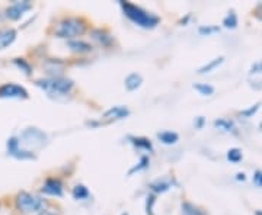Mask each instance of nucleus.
<instances>
[{"instance_id":"nucleus-11","label":"nucleus","mask_w":262,"mask_h":215,"mask_svg":"<svg viewBox=\"0 0 262 215\" xmlns=\"http://www.w3.org/2000/svg\"><path fill=\"white\" fill-rule=\"evenodd\" d=\"M130 115V111L125 106H113L111 109H108L106 112L103 113L105 118H113V120H124Z\"/></svg>"},{"instance_id":"nucleus-2","label":"nucleus","mask_w":262,"mask_h":215,"mask_svg":"<svg viewBox=\"0 0 262 215\" xmlns=\"http://www.w3.org/2000/svg\"><path fill=\"white\" fill-rule=\"evenodd\" d=\"M86 29L83 20L77 18L63 19L56 28V35L58 38H66V39H73L76 37H80Z\"/></svg>"},{"instance_id":"nucleus-34","label":"nucleus","mask_w":262,"mask_h":215,"mask_svg":"<svg viewBox=\"0 0 262 215\" xmlns=\"http://www.w3.org/2000/svg\"><path fill=\"white\" fill-rule=\"evenodd\" d=\"M38 215H57V214H54V212H50V211H41Z\"/></svg>"},{"instance_id":"nucleus-3","label":"nucleus","mask_w":262,"mask_h":215,"mask_svg":"<svg viewBox=\"0 0 262 215\" xmlns=\"http://www.w3.org/2000/svg\"><path fill=\"white\" fill-rule=\"evenodd\" d=\"M37 86L42 87L46 92H50V93L67 94L73 87V82L67 79H61V77H51L46 80H37Z\"/></svg>"},{"instance_id":"nucleus-6","label":"nucleus","mask_w":262,"mask_h":215,"mask_svg":"<svg viewBox=\"0 0 262 215\" xmlns=\"http://www.w3.org/2000/svg\"><path fill=\"white\" fill-rule=\"evenodd\" d=\"M6 147H8V153H9L12 157H15V159L18 160H31V159H35V156L28 151V150H24L20 147V142L16 137H12L8 140V144H6Z\"/></svg>"},{"instance_id":"nucleus-24","label":"nucleus","mask_w":262,"mask_h":215,"mask_svg":"<svg viewBox=\"0 0 262 215\" xmlns=\"http://www.w3.org/2000/svg\"><path fill=\"white\" fill-rule=\"evenodd\" d=\"M227 160L232 163H237L242 160V151L239 149H230L227 151Z\"/></svg>"},{"instance_id":"nucleus-37","label":"nucleus","mask_w":262,"mask_h":215,"mask_svg":"<svg viewBox=\"0 0 262 215\" xmlns=\"http://www.w3.org/2000/svg\"><path fill=\"white\" fill-rule=\"evenodd\" d=\"M259 128H261V130H262V122H261V124H259Z\"/></svg>"},{"instance_id":"nucleus-35","label":"nucleus","mask_w":262,"mask_h":215,"mask_svg":"<svg viewBox=\"0 0 262 215\" xmlns=\"http://www.w3.org/2000/svg\"><path fill=\"white\" fill-rule=\"evenodd\" d=\"M255 215H262V211H256V212H255Z\"/></svg>"},{"instance_id":"nucleus-23","label":"nucleus","mask_w":262,"mask_h":215,"mask_svg":"<svg viewBox=\"0 0 262 215\" xmlns=\"http://www.w3.org/2000/svg\"><path fill=\"white\" fill-rule=\"evenodd\" d=\"M94 38L96 41H99L102 45H110V44L113 42V38L110 37V35H106L102 31H95Z\"/></svg>"},{"instance_id":"nucleus-21","label":"nucleus","mask_w":262,"mask_h":215,"mask_svg":"<svg viewBox=\"0 0 262 215\" xmlns=\"http://www.w3.org/2000/svg\"><path fill=\"white\" fill-rule=\"evenodd\" d=\"M13 64L18 67L20 71H24L27 76H29L32 73V68H31V66H29L24 58H15V60H13Z\"/></svg>"},{"instance_id":"nucleus-14","label":"nucleus","mask_w":262,"mask_h":215,"mask_svg":"<svg viewBox=\"0 0 262 215\" xmlns=\"http://www.w3.org/2000/svg\"><path fill=\"white\" fill-rule=\"evenodd\" d=\"M158 138H159L163 144L172 146V144H177V142H178L179 135L173 131H162L158 134Z\"/></svg>"},{"instance_id":"nucleus-15","label":"nucleus","mask_w":262,"mask_h":215,"mask_svg":"<svg viewBox=\"0 0 262 215\" xmlns=\"http://www.w3.org/2000/svg\"><path fill=\"white\" fill-rule=\"evenodd\" d=\"M170 187H172V182H169V180H156L150 185V189L156 194H163Z\"/></svg>"},{"instance_id":"nucleus-32","label":"nucleus","mask_w":262,"mask_h":215,"mask_svg":"<svg viewBox=\"0 0 262 215\" xmlns=\"http://www.w3.org/2000/svg\"><path fill=\"white\" fill-rule=\"evenodd\" d=\"M255 15H256V18L262 19V3L258 5V8H256V10H255Z\"/></svg>"},{"instance_id":"nucleus-31","label":"nucleus","mask_w":262,"mask_h":215,"mask_svg":"<svg viewBox=\"0 0 262 215\" xmlns=\"http://www.w3.org/2000/svg\"><path fill=\"white\" fill-rule=\"evenodd\" d=\"M203 125H204V118L203 116H198L195 121V128H203Z\"/></svg>"},{"instance_id":"nucleus-4","label":"nucleus","mask_w":262,"mask_h":215,"mask_svg":"<svg viewBox=\"0 0 262 215\" xmlns=\"http://www.w3.org/2000/svg\"><path fill=\"white\" fill-rule=\"evenodd\" d=\"M16 206L19 211L22 212H38L42 209L44 206V201L41 198H38L37 195H32L28 192H19L16 197Z\"/></svg>"},{"instance_id":"nucleus-13","label":"nucleus","mask_w":262,"mask_h":215,"mask_svg":"<svg viewBox=\"0 0 262 215\" xmlns=\"http://www.w3.org/2000/svg\"><path fill=\"white\" fill-rule=\"evenodd\" d=\"M67 45H69V48L72 51H75V53H89V51H92V45L88 44V42H84V41L72 39V41L67 42Z\"/></svg>"},{"instance_id":"nucleus-30","label":"nucleus","mask_w":262,"mask_h":215,"mask_svg":"<svg viewBox=\"0 0 262 215\" xmlns=\"http://www.w3.org/2000/svg\"><path fill=\"white\" fill-rule=\"evenodd\" d=\"M253 183H255L256 186L262 187V172L261 170H256V172L253 173Z\"/></svg>"},{"instance_id":"nucleus-25","label":"nucleus","mask_w":262,"mask_h":215,"mask_svg":"<svg viewBox=\"0 0 262 215\" xmlns=\"http://www.w3.org/2000/svg\"><path fill=\"white\" fill-rule=\"evenodd\" d=\"M149 166V159L147 157H141L140 161L137 163V166H134L133 169H130V172H128V176H131V175H134L136 172H141V170H144V169Z\"/></svg>"},{"instance_id":"nucleus-19","label":"nucleus","mask_w":262,"mask_h":215,"mask_svg":"<svg viewBox=\"0 0 262 215\" xmlns=\"http://www.w3.org/2000/svg\"><path fill=\"white\" fill-rule=\"evenodd\" d=\"M194 89H195L200 94H203V96H211V94L214 93V87H213L211 84L195 83L194 84Z\"/></svg>"},{"instance_id":"nucleus-12","label":"nucleus","mask_w":262,"mask_h":215,"mask_svg":"<svg viewBox=\"0 0 262 215\" xmlns=\"http://www.w3.org/2000/svg\"><path fill=\"white\" fill-rule=\"evenodd\" d=\"M125 87H127V90H136V89H139L143 83V77L140 75H137V73H131L125 77Z\"/></svg>"},{"instance_id":"nucleus-28","label":"nucleus","mask_w":262,"mask_h":215,"mask_svg":"<svg viewBox=\"0 0 262 215\" xmlns=\"http://www.w3.org/2000/svg\"><path fill=\"white\" fill-rule=\"evenodd\" d=\"M262 73V60L261 61H258V63H255L251 66L249 68V75H261Z\"/></svg>"},{"instance_id":"nucleus-29","label":"nucleus","mask_w":262,"mask_h":215,"mask_svg":"<svg viewBox=\"0 0 262 215\" xmlns=\"http://www.w3.org/2000/svg\"><path fill=\"white\" fill-rule=\"evenodd\" d=\"M153 204H155V197L150 195V197H147V201H146V212H147V215H155L153 214Z\"/></svg>"},{"instance_id":"nucleus-22","label":"nucleus","mask_w":262,"mask_h":215,"mask_svg":"<svg viewBox=\"0 0 262 215\" xmlns=\"http://www.w3.org/2000/svg\"><path fill=\"white\" fill-rule=\"evenodd\" d=\"M223 25L229 29H234L237 27V16H236L234 12H230V13L223 19Z\"/></svg>"},{"instance_id":"nucleus-36","label":"nucleus","mask_w":262,"mask_h":215,"mask_svg":"<svg viewBox=\"0 0 262 215\" xmlns=\"http://www.w3.org/2000/svg\"><path fill=\"white\" fill-rule=\"evenodd\" d=\"M195 215H206V214H204V212H201V211H198Z\"/></svg>"},{"instance_id":"nucleus-18","label":"nucleus","mask_w":262,"mask_h":215,"mask_svg":"<svg viewBox=\"0 0 262 215\" xmlns=\"http://www.w3.org/2000/svg\"><path fill=\"white\" fill-rule=\"evenodd\" d=\"M214 127L222 130L225 132H233L234 131V124L229 120H215Z\"/></svg>"},{"instance_id":"nucleus-27","label":"nucleus","mask_w":262,"mask_h":215,"mask_svg":"<svg viewBox=\"0 0 262 215\" xmlns=\"http://www.w3.org/2000/svg\"><path fill=\"white\" fill-rule=\"evenodd\" d=\"M219 31H220V28H219V27H213V25L200 27V29H198L200 35H204V37H208V35H211V34H217Z\"/></svg>"},{"instance_id":"nucleus-7","label":"nucleus","mask_w":262,"mask_h":215,"mask_svg":"<svg viewBox=\"0 0 262 215\" xmlns=\"http://www.w3.org/2000/svg\"><path fill=\"white\" fill-rule=\"evenodd\" d=\"M0 98H9V99H28V92L15 83H6L0 87Z\"/></svg>"},{"instance_id":"nucleus-17","label":"nucleus","mask_w":262,"mask_h":215,"mask_svg":"<svg viewBox=\"0 0 262 215\" xmlns=\"http://www.w3.org/2000/svg\"><path fill=\"white\" fill-rule=\"evenodd\" d=\"M130 141L133 146H136L137 149L146 150V151H151L153 150V146L147 138H140V137H130Z\"/></svg>"},{"instance_id":"nucleus-5","label":"nucleus","mask_w":262,"mask_h":215,"mask_svg":"<svg viewBox=\"0 0 262 215\" xmlns=\"http://www.w3.org/2000/svg\"><path fill=\"white\" fill-rule=\"evenodd\" d=\"M20 146H29V147H42L47 142V135L38 128H27L20 134L18 138Z\"/></svg>"},{"instance_id":"nucleus-1","label":"nucleus","mask_w":262,"mask_h":215,"mask_svg":"<svg viewBox=\"0 0 262 215\" xmlns=\"http://www.w3.org/2000/svg\"><path fill=\"white\" fill-rule=\"evenodd\" d=\"M120 5H121L124 15L137 27H141L144 29H153L156 25H159L160 19L156 15H151L149 12H146L144 9H141L133 3H128V2H121Z\"/></svg>"},{"instance_id":"nucleus-33","label":"nucleus","mask_w":262,"mask_h":215,"mask_svg":"<svg viewBox=\"0 0 262 215\" xmlns=\"http://www.w3.org/2000/svg\"><path fill=\"white\" fill-rule=\"evenodd\" d=\"M236 179H237V180H245V173H237V175H236Z\"/></svg>"},{"instance_id":"nucleus-16","label":"nucleus","mask_w":262,"mask_h":215,"mask_svg":"<svg viewBox=\"0 0 262 215\" xmlns=\"http://www.w3.org/2000/svg\"><path fill=\"white\" fill-rule=\"evenodd\" d=\"M225 61V58L223 57H217L214 60H211L210 63H207L206 66H203L200 70H198V75H206V73H210V71H213L215 67H219L222 63Z\"/></svg>"},{"instance_id":"nucleus-26","label":"nucleus","mask_w":262,"mask_h":215,"mask_svg":"<svg viewBox=\"0 0 262 215\" xmlns=\"http://www.w3.org/2000/svg\"><path fill=\"white\" fill-rule=\"evenodd\" d=\"M259 108H261V102H256L255 105H252L251 108L241 111V116H245V118H252L253 115L259 111Z\"/></svg>"},{"instance_id":"nucleus-8","label":"nucleus","mask_w":262,"mask_h":215,"mask_svg":"<svg viewBox=\"0 0 262 215\" xmlns=\"http://www.w3.org/2000/svg\"><path fill=\"white\" fill-rule=\"evenodd\" d=\"M32 8L29 2H16L6 9V18L10 20H19L22 15Z\"/></svg>"},{"instance_id":"nucleus-10","label":"nucleus","mask_w":262,"mask_h":215,"mask_svg":"<svg viewBox=\"0 0 262 215\" xmlns=\"http://www.w3.org/2000/svg\"><path fill=\"white\" fill-rule=\"evenodd\" d=\"M16 39V31L12 28L0 29V50H5L13 44Z\"/></svg>"},{"instance_id":"nucleus-9","label":"nucleus","mask_w":262,"mask_h":215,"mask_svg":"<svg viewBox=\"0 0 262 215\" xmlns=\"http://www.w3.org/2000/svg\"><path fill=\"white\" fill-rule=\"evenodd\" d=\"M41 192L51 197H61L63 195V185L58 179H47L41 187Z\"/></svg>"},{"instance_id":"nucleus-20","label":"nucleus","mask_w":262,"mask_h":215,"mask_svg":"<svg viewBox=\"0 0 262 215\" xmlns=\"http://www.w3.org/2000/svg\"><path fill=\"white\" fill-rule=\"evenodd\" d=\"M89 197V190H88V187L83 186V185H77L73 189V198L75 199H79V201H83L86 198Z\"/></svg>"}]
</instances>
